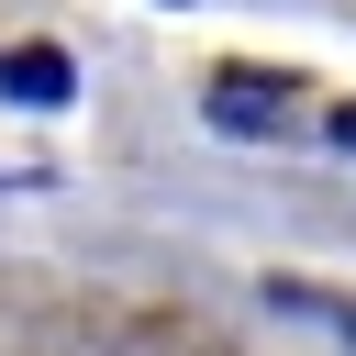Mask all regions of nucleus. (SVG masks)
<instances>
[{
    "label": "nucleus",
    "instance_id": "f257e3e1",
    "mask_svg": "<svg viewBox=\"0 0 356 356\" xmlns=\"http://www.w3.org/2000/svg\"><path fill=\"white\" fill-rule=\"evenodd\" d=\"M0 89H22V100H67V56L22 44V56H0Z\"/></svg>",
    "mask_w": 356,
    "mask_h": 356
}]
</instances>
